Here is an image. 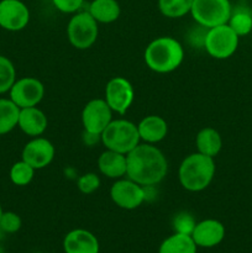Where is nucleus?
I'll use <instances>...</instances> for the list:
<instances>
[{"label": "nucleus", "instance_id": "obj_20", "mask_svg": "<svg viewBox=\"0 0 252 253\" xmlns=\"http://www.w3.org/2000/svg\"><path fill=\"white\" fill-rule=\"evenodd\" d=\"M197 152L215 158L222 148V138L220 133L212 127H204L195 137Z\"/></svg>", "mask_w": 252, "mask_h": 253}, {"label": "nucleus", "instance_id": "obj_10", "mask_svg": "<svg viewBox=\"0 0 252 253\" xmlns=\"http://www.w3.org/2000/svg\"><path fill=\"white\" fill-rule=\"evenodd\" d=\"M104 99L114 113L124 115L132 105L135 99L132 84L124 77H114L106 83Z\"/></svg>", "mask_w": 252, "mask_h": 253}, {"label": "nucleus", "instance_id": "obj_11", "mask_svg": "<svg viewBox=\"0 0 252 253\" xmlns=\"http://www.w3.org/2000/svg\"><path fill=\"white\" fill-rule=\"evenodd\" d=\"M9 96L20 109L37 106L44 96V86L34 77L16 79L9 90Z\"/></svg>", "mask_w": 252, "mask_h": 253}, {"label": "nucleus", "instance_id": "obj_9", "mask_svg": "<svg viewBox=\"0 0 252 253\" xmlns=\"http://www.w3.org/2000/svg\"><path fill=\"white\" fill-rule=\"evenodd\" d=\"M110 198L114 204L121 209H137L146 202L145 188L130 178H120L111 185Z\"/></svg>", "mask_w": 252, "mask_h": 253}, {"label": "nucleus", "instance_id": "obj_5", "mask_svg": "<svg viewBox=\"0 0 252 253\" xmlns=\"http://www.w3.org/2000/svg\"><path fill=\"white\" fill-rule=\"evenodd\" d=\"M231 12L230 0H193L190 9L194 21L205 29L227 24Z\"/></svg>", "mask_w": 252, "mask_h": 253}, {"label": "nucleus", "instance_id": "obj_13", "mask_svg": "<svg viewBox=\"0 0 252 253\" xmlns=\"http://www.w3.org/2000/svg\"><path fill=\"white\" fill-rule=\"evenodd\" d=\"M54 155L56 150L51 141L39 136V137H32V140L25 145V147L22 148L21 160L39 170L48 167L53 161Z\"/></svg>", "mask_w": 252, "mask_h": 253}, {"label": "nucleus", "instance_id": "obj_28", "mask_svg": "<svg viewBox=\"0 0 252 253\" xmlns=\"http://www.w3.org/2000/svg\"><path fill=\"white\" fill-rule=\"evenodd\" d=\"M197 221L189 212H179L173 219V229L174 232L184 235H192Z\"/></svg>", "mask_w": 252, "mask_h": 253}, {"label": "nucleus", "instance_id": "obj_2", "mask_svg": "<svg viewBox=\"0 0 252 253\" xmlns=\"http://www.w3.org/2000/svg\"><path fill=\"white\" fill-rule=\"evenodd\" d=\"M145 63L151 71L160 74L174 72L184 61V48L170 36L157 37L146 47Z\"/></svg>", "mask_w": 252, "mask_h": 253}, {"label": "nucleus", "instance_id": "obj_1", "mask_svg": "<svg viewBox=\"0 0 252 253\" xmlns=\"http://www.w3.org/2000/svg\"><path fill=\"white\" fill-rule=\"evenodd\" d=\"M126 177L142 187L157 185L168 173L165 153L150 143H140L126 155Z\"/></svg>", "mask_w": 252, "mask_h": 253}, {"label": "nucleus", "instance_id": "obj_19", "mask_svg": "<svg viewBox=\"0 0 252 253\" xmlns=\"http://www.w3.org/2000/svg\"><path fill=\"white\" fill-rule=\"evenodd\" d=\"M88 11L98 24H111L120 17L121 7L116 0H93Z\"/></svg>", "mask_w": 252, "mask_h": 253}, {"label": "nucleus", "instance_id": "obj_23", "mask_svg": "<svg viewBox=\"0 0 252 253\" xmlns=\"http://www.w3.org/2000/svg\"><path fill=\"white\" fill-rule=\"evenodd\" d=\"M227 25L236 32L239 37L246 36L252 31L251 11L245 7H237V9L232 10Z\"/></svg>", "mask_w": 252, "mask_h": 253}, {"label": "nucleus", "instance_id": "obj_3", "mask_svg": "<svg viewBox=\"0 0 252 253\" xmlns=\"http://www.w3.org/2000/svg\"><path fill=\"white\" fill-rule=\"evenodd\" d=\"M215 170L216 166L214 158L199 152L190 153L180 163L178 179L180 185L188 192H203L211 184Z\"/></svg>", "mask_w": 252, "mask_h": 253}, {"label": "nucleus", "instance_id": "obj_25", "mask_svg": "<svg viewBox=\"0 0 252 253\" xmlns=\"http://www.w3.org/2000/svg\"><path fill=\"white\" fill-rule=\"evenodd\" d=\"M35 172H36L35 168H32L29 163L21 160L19 162H15L10 168V180L12 182V184L17 185V187H25L32 182Z\"/></svg>", "mask_w": 252, "mask_h": 253}, {"label": "nucleus", "instance_id": "obj_6", "mask_svg": "<svg viewBox=\"0 0 252 253\" xmlns=\"http://www.w3.org/2000/svg\"><path fill=\"white\" fill-rule=\"evenodd\" d=\"M99 24L89 11H78L67 25V37L74 48L88 49L96 42Z\"/></svg>", "mask_w": 252, "mask_h": 253}, {"label": "nucleus", "instance_id": "obj_26", "mask_svg": "<svg viewBox=\"0 0 252 253\" xmlns=\"http://www.w3.org/2000/svg\"><path fill=\"white\" fill-rule=\"evenodd\" d=\"M16 82L15 66L7 57L0 54V94L9 93Z\"/></svg>", "mask_w": 252, "mask_h": 253}, {"label": "nucleus", "instance_id": "obj_27", "mask_svg": "<svg viewBox=\"0 0 252 253\" xmlns=\"http://www.w3.org/2000/svg\"><path fill=\"white\" fill-rule=\"evenodd\" d=\"M99 187H100V178L96 173L88 172L81 175L77 180V188L82 194H93L94 192L99 189Z\"/></svg>", "mask_w": 252, "mask_h": 253}, {"label": "nucleus", "instance_id": "obj_12", "mask_svg": "<svg viewBox=\"0 0 252 253\" xmlns=\"http://www.w3.org/2000/svg\"><path fill=\"white\" fill-rule=\"evenodd\" d=\"M30 22V10L21 0H0V27L17 32Z\"/></svg>", "mask_w": 252, "mask_h": 253}, {"label": "nucleus", "instance_id": "obj_7", "mask_svg": "<svg viewBox=\"0 0 252 253\" xmlns=\"http://www.w3.org/2000/svg\"><path fill=\"white\" fill-rule=\"evenodd\" d=\"M239 40L240 37L229 25H220L208 29L204 48L212 58L227 59L236 52L239 47Z\"/></svg>", "mask_w": 252, "mask_h": 253}, {"label": "nucleus", "instance_id": "obj_18", "mask_svg": "<svg viewBox=\"0 0 252 253\" xmlns=\"http://www.w3.org/2000/svg\"><path fill=\"white\" fill-rule=\"evenodd\" d=\"M126 155L105 150L98 158L99 172L110 179H120L126 175Z\"/></svg>", "mask_w": 252, "mask_h": 253}, {"label": "nucleus", "instance_id": "obj_14", "mask_svg": "<svg viewBox=\"0 0 252 253\" xmlns=\"http://www.w3.org/2000/svg\"><path fill=\"white\" fill-rule=\"evenodd\" d=\"M225 226L222 222L215 219H205L197 222L192 232V239L198 247L212 249L222 242L225 239Z\"/></svg>", "mask_w": 252, "mask_h": 253}, {"label": "nucleus", "instance_id": "obj_24", "mask_svg": "<svg viewBox=\"0 0 252 253\" xmlns=\"http://www.w3.org/2000/svg\"><path fill=\"white\" fill-rule=\"evenodd\" d=\"M193 0H158L161 14L169 19H179L190 14Z\"/></svg>", "mask_w": 252, "mask_h": 253}, {"label": "nucleus", "instance_id": "obj_17", "mask_svg": "<svg viewBox=\"0 0 252 253\" xmlns=\"http://www.w3.org/2000/svg\"><path fill=\"white\" fill-rule=\"evenodd\" d=\"M140 140L143 143L156 145L166 138L168 133V124L162 116L148 115L145 116L137 124Z\"/></svg>", "mask_w": 252, "mask_h": 253}, {"label": "nucleus", "instance_id": "obj_29", "mask_svg": "<svg viewBox=\"0 0 252 253\" xmlns=\"http://www.w3.org/2000/svg\"><path fill=\"white\" fill-rule=\"evenodd\" d=\"M22 226L20 215L14 211H4L0 217V230L5 234H16Z\"/></svg>", "mask_w": 252, "mask_h": 253}, {"label": "nucleus", "instance_id": "obj_31", "mask_svg": "<svg viewBox=\"0 0 252 253\" xmlns=\"http://www.w3.org/2000/svg\"><path fill=\"white\" fill-rule=\"evenodd\" d=\"M2 212H4V211H2V208H1V204H0V217H1Z\"/></svg>", "mask_w": 252, "mask_h": 253}, {"label": "nucleus", "instance_id": "obj_16", "mask_svg": "<svg viewBox=\"0 0 252 253\" xmlns=\"http://www.w3.org/2000/svg\"><path fill=\"white\" fill-rule=\"evenodd\" d=\"M17 126L25 135L30 136V137H39V136L43 135L44 131L47 130L48 119H47L46 114L37 106L20 109Z\"/></svg>", "mask_w": 252, "mask_h": 253}, {"label": "nucleus", "instance_id": "obj_21", "mask_svg": "<svg viewBox=\"0 0 252 253\" xmlns=\"http://www.w3.org/2000/svg\"><path fill=\"white\" fill-rule=\"evenodd\" d=\"M198 246L193 241L190 235L178 234L174 232L173 235L165 239L161 244L158 253H197Z\"/></svg>", "mask_w": 252, "mask_h": 253}, {"label": "nucleus", "instance_id": "obj_22", "mask_svg": "<svg viewBox=\"0 0 252 253\" xmlns=\"http://www.w3.org/2000/svg\"><path fill=\"white\" fill-rule=\"evenodd\" d=\"M20 108L11 99L0 98V136L11 132L19 123Z\"/></svg>", "mask_w": 252, "mask_h": 253}, {"label": "nucleus", "instance_id": "obj_15", "mask_svg": "<svg viewBox=\"0 0 252 253\" xmlns=\"http://www.w3.org/2000/svg\"><path fill=\"white\" fill-rule=\"evenodd\" d=\"M100 245L93 232L84 229H74L63 239L64 253H99Z\"/></svg>", "mask_w": 252, "mask_h": 253}, {"label": "nucleus", "instance_id": "obj_30", "mask_svg": "<svg viewBox=\"0 0 252 253\" xmlns=\"http://www.w3.org/2000/svg\"><path fill=\"white\" fill-rule=\"evenodd\" d=\"M54 7L63 14H76L83 6L84 0H52Z\"/></svg>", "mask_w": 252, "mask_h": 253}, {"label": "nucleus", "instance_id": "obj_4", "mask_svg": "<svg viewBox=\"0 0 252 253\" xmlns=\"http://www.w3.org/2000/svg\"><path fill=\"white\" fill-rule=\"evenodd\" d=\"M100 141L106 150L123 155H127L141 142L137 125L126 119H113L101 132Z\"/></svg>", "mask_w": 252, "mask_h": 253}, {"label": "nucleus", "instance_id": "obj_8", "mask_svg": "<svg viewBox=\"0 0 252 253\" xmlns=\"http://www.w3.org/2000/svg\"><path fill=\"white\" fill-rule=\"evenodd\" d=\"M113 114L110 106L105 99H91L84 105L82 111V124L84 132L100 136L106 126L113 121Z\"/></svg>", "mask_w": 252, "mask_h": 253}]
</instances>
